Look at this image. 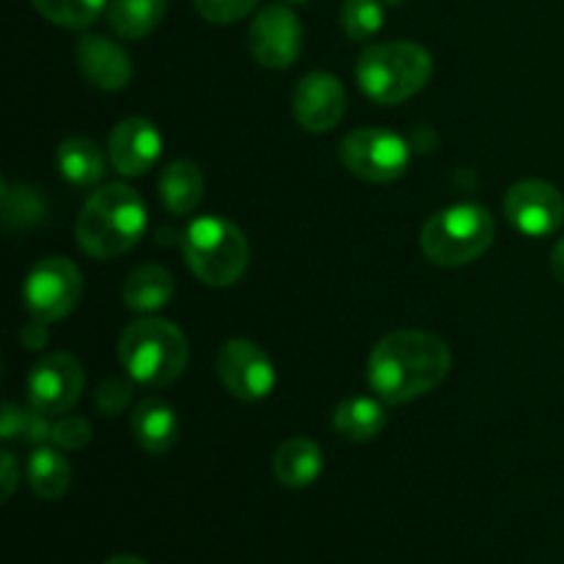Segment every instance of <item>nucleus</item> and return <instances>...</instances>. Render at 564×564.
Wrapping results in <instances>:
<instances>
[{
  "label": "nucleus",
  "mask_w": 564,
  "mask_h": 564,
  "mask_svg": "<svg viewBox=\"0 0 564 564\" xmlns=\"http://www.w3.org/2000/svg\"><path fill=\"white\" fill-rule=\"evenodd\" d=\"M452 352L441 336L427 330H394L369 352V389L389 405H405L430 394L446 380Z\"/></svg>",
  "instance_id": "obj_1"
},
{
  "label": "nucleus",
  "mask_w": 564,
  "mask_h": 564,
  "mask_svg": "<svg viewBox=\"0 0 564 564\" xmlns=\"http://www.w3.org/2000/svg\"><path fill=\"white\" fill-rule=\"evenodd\" d=\"M47 323H39V319H33L31 325H25L22 328V345L28 347V350H39V347L47 345V328H44Z\"/></svg>",
  "instance_id": "obj_31"
},
{
  "label": "nucleus",
  "mask_w": 564,
  "mask_h": 564,
  "mask_svg": "<svg viewBox=\"0 0 564 564\" xmlns=\"http://www.w3.org/2000/svg\"><path fill=\"white\" fill-rule=\"evenodd\" d=\"M248 50L264 69H286L303 50L301 20L286 6H264L248 28Z\"/></svg>",
  "instance_id": "obj_11"
},
{
  "label": "nucleus",
  "mask_w": 564,
  "mask_h": 564,
  "mask_svg": "<svg viewBox=\"0 0 564 564\" xmlns=\"http://www.w3.org/2000/svg\"><path fill=\"white\" fill-rule=\"evenodd\" d=\"M433 75V58L416 42L372 44L356 66L358 86L380 105H397L422 91Z\"/></svg>",
  "instance_id": "obj_3"
},
{
  "label": "nucleus",
  "mask_w": 564,
  "mask_h": 564,
  "mask_svg": "<svg viewBox=\"0 0 564 564\" xmlns=\"http://www.w3.org/2000/svg\"><path fill=\"white\" fill-rule=\"evenodd\" d=\"M31 3L36 6L44 20L61 28H72V31L88 28L108 9V0H31Z\"/></svg>",
  "instance_id": "obj_24"
},
{
  "label": "nucleus",
  "mask_w": 564,
  "mask_h": 564,
  "mask_svg": "<svg viewBox=\"0 0 564 564\" xmlns=\"http://www.w3.org/2000/svg\"><path fill=\"white\" fill-rule=\"evenodd\" d=\"M83 297V273L64 257H47L28 273L22 301L39 323H58L75 312Z\"/></svg>",
  "instance_id": "obj_8"
},
{
  "label": "nucleus",
  "mask_w": 564,
  "mask_h": 564,
  "mask_svg": "<svg viewBox=\"0 0 564 564\" xmlns=\"http://www.w3.org/2000/svg\"><path fill=\"white\" fill-rule=\"evenodd\" d=\"M334 427L345 441H372L383 433L386 427V405L383 400H372V397H350V400L339 402L334 411Z\"/></svg>",
  "instance_id": "obj_20"
},
{
  "label": "nucleus",
  "mask_w": 564,
  "mask_h": 564,
  "mask_svg": "<svg viewBox=\"0 0 564 564\" xmlns=\"http://www.w3.org/2000/svg\"><path fill=\"white\" fill-rule=\"evenodd\" d=\"M3 499H9L11 494H14V488H17V460H14V455H11V452H3Z\"/></svg>",
  "instance_id": "obj_32"
},
{
  "label": "nucleus",
  "mask_w": 564,
  "mask_h": 564,
  "mask_svg": "<svg viewBox=\"0 0 564 564\" xmlns=\"http://www.w3.org/2000/svg\"><path fill=\"white\" fill-rule=\"evenodd\" d=\"M347 110V91L330 72H312L292 91V113L306 132H328Z\"/></svg>",
  "instance_id": "obj_13"
},
{
  "label": "nucleus",
  "mask_w": 564,
  "mask_h": 564,
  "mask_svg": "<svg viewBox=\"0 0 564 564\" xmlns=\"http://www.w3.org/2000/svg\"><path fill=\"white\" fill-rule=\"evenodd\" d=\"M147 229V204L127 185H105L91 193L77 215V242L94 259H116L132 251Z\"/></svg>",
  "instance_id": "obj_2"
},
{
  "label": "nucleus",
  "mask_w": 564,
  "mask_h": 564,
  "mask_svg": "<svg viewBox=\"0 0 564 564\" xmlns=\"http://www.w3.org/2000/svg\"><path fill=\"white\" fill-rule=\"evenodd\" d=\"M273 474L284 488H308L323 474V452L308 438H290L275 449Z\"/></svg>",
  "instance_id": "obj_17"
},
{
  "label": "nucleus",
  "mask_w": 564,
  "mask_h": 564,
  "mask_svg": "<svg viewBox=\"0 0 564 564\" xmlns=\"http://www.w3.org/2000/svg\"><path fill=\"white\" fill-rule=\"evenodd\" d=\"M53 441L61 449H83L91 441V424L75 413H64L53 424Z\"/></svg>",
  "instance_id": "obj_30"
},
{
  "label": "nucleus",
  "mask_w": 564,
  "mask_h": 564,
  "mask_svg": "<svg viewBox=\"0 0 564 564\" xmlns=\"http://www.w3.org/2000/svg\"><path fill=\"white\" fill-rule=\"evenodd\" d=\"M187 339L169 319H138L119 339L121 367L141 386H169L185 372Z\"/></svg>",
  "instance_id": "obj_4"
},
{
  "label": "nucleus",
  "mask_w": 564,
  "mask_h": 564,
  "mask_svg": "<svg viewBox=\"0 0 564 564\" xmlns=\"http://www.w3.org/2000/svg\"><path fill=\"white\" fill-rule=\"evenodd\" d=\"M182 253L191 273L207 286H231L248 270V240L231 220L204 215L182 235Z\"/></svg>",
  "instance_id": "obj_5"
},
{
  "label": "nucleus",
  "mask_w": 564,
  "mask_h": 564,
  "mask_svg": "<svg viewBox=\"0 0 564 564\" xmlns=\"http://www.w3.org/2000/svg\"><path fill=\"white\" fill-rule=\"evenodd\" d=\"M505 213L512 229L527 237H549L564 224V198L551 182L523 180L505 196Z\"/></svg>",
  "instance_id": "obj_12"
},
{
  "label": "nucleus",
  "mask_w": 564,
  "mask_h": 564,
  "mask_svg": "<svg viewBox=\"0 0 564 564\" xmlns=\"http://www.w3.org/2000/svg\"><path fill=\"white\" fill-rule=\"evenodd\" d=\"M218 378L231 397L257 402L273 391L275 369L257 341L231 339L218 352Z\"/></svg>",
  "instance_id": "obj_10"
},
{
  "label": "nucleus",
  "mask_w": 564,
  "mask_h": 564,
  "mask_svg": "<svg viewBox=\"0 0 564 564\" xmlns=\"http://www.w3.org/2000/svg\"><path fill=\"white\" fill-rule=\"evenodd\" d=\"M160 202L171 215H187L198 207L204 196V174L191 160H174L160 174Z\"/></svg>",
  "instance_id": "obj_19"
},
{
  "label": "nucleus",
  "mask_w": 564,
  "mask_h": 564,
  "mask_svg": "<svg viewBox=\"0 0 564 564\" xmlns=\"http://www.w3.org/2000/svg\"><path fill=\"white\" fill-rule=\"evenodd\" d=\"M169 0H110L108 22L121 39H143L163 22Z\"/></svg>",
  "instance_id": "obj_23"
},
{
  "label": "nucleus",
  "mask_w": 564,
  "mask_h": 564,
  "mask_svg": "<svg viewBox=\"0 0 564 564\" xmlns=\"http://www.w3.org/2000/svg\"><path fill=\"white\" fill-rule=\"evenodd\" d=\"M44 215L42 198L31 187H14L11 191L3 182V224L9 231L28 229V226L39 224Z\"/></svg>",
  "instance_id": "obj_26"
},
{
  "label": "nucleus",
  "mask_w": 564,
  "mask_h": 564,
  "mask_svg": "<svg viewBox=\"0 0 564 564\" xmlns=\"http://www.w3.org/2000/svg\"><path fill=\"white\" fill-rule=\"evenodd\" d=\"M50 416L39 411H22V408L6 402L3 405V422H0V435L3 441H22V444H42V441L53 438V427L47 422Z\"/></svg>",
  "instance_id": "obj_25"
},
{
  "label": "nucleus",
  "mask_w": 564,
  "mask_h": 564,
  "mask_svg": "<svg viewBox=\"0 0 564 564\" xmlns=\"http://www.w3.org/2000/svg\"><path fill=\"white\" fill-rule=\"evenodd\" d=\"M77 66L83 77L102 91H121L132 80L130 55L99 33H88L77 42Z\"/></svg>",
  "instance_id": "obj_15"
},
{
  "label": "nucleus",
  "mask_w": 564,
  "mask_h": 564,
  "mask_svg": "<svg viewBox=\"0 0 564 564\" xmlns=\"http://www.w3.org/2000/svg\"><path fill=\"white\" fill-rule=\"evenodd\" d=\"M284 3H306V0H284Z\"/></svg>",
  "instance_id": "obj_36"
},
{
  "label": "nucleus",
  "mask_w": 564,
  "mask_h": 564,
  "mask_svg": "<svg viewBox=\"0 0 564 564\" xmlns=\"http://www.w3.org/2000/svg\"><path fill=\"white\" fill-rule=\"evenodd\" d=\"M160 152H163L160 130L149 119H141V116H130V119L119 121L108 138L110 165L121 176L147 174L160 160Z\"/></svg>",
  "instance_id": "obj_14"
},
{
  "label": "nucleus",
  "mask_w": 564,
  "mask_h": 564,
  "mask_svg": "<svg viewBox=\"0 0 564 564\" xmlns=\"http://www.w3.org/2000/svg\"><path fill=\"white\" fill-rule=\"evenodd\" d=\"M496 240V224L490 213L479 204H455L438 209L424 224L422 251L441 268H463L482 257Z\"/></svg>",
  "instance_id": "obj_6"
},
{
  "label": "nucleus",
  "mask_w": 564,
  "mask_h": 564,
  "mask_svg": "<svg viewBox=\"0 0 564 564\" xmlns=\"http://www.w3.org/2000/svg\"><path fill=\"white\" fill-rule=\"evenodd\" d=\"M551 273H554L556 281H562L564 284V237L556 242L554 251H551Z\"/></svg>",
  "instance_id": "obj_33"
},
{
  "label": "nucleus",
  "mask_w": 564,
  "mask_h": 564,
  "mask_svg": "<svg viewBox=\"0 0 564 564\" xmlns=\"http://www.w3.org/2000/svg\"><path fill=\"white\" fill-rule=\"evenodd\" d=\"M259 0H193L198 14L215 25H231L257 9Z\"/></svg>",
  "instance_id": "obj_28"
},
{
  "label": "nucleus",
  "mask_w": 564,
  "mask_h": 564,
  "mask_svg": "<svg viewBox=\"0 0 564 564\" xmlns=\"http://www.w3.org/2000/svg\"><path fill=\"white\" fill-rule=\"evenodd\" d=\"M28 482L31 490L44 501H55L69 490L72 466L53 446H36L28 457Z\"/></svg>",
  "instance_id": "obj_22"
},
{
  "label": "nucleus",
  "mask_w": 564,
  "mask_h": 564,
  "mask_svg": "<svg viewBox=\"0 0 564 564\" xmlns=\"http://www.w3.org/2000/svg\"><path fill=\"white\" fill-rule=\"evenodd\" d=\"M341 163L358 180L389 185L411 165V147L405 138L383 127H361L347 132L341 141Z\"/></svg>",
  "instance_id": "obj_7"
},
{
  "label": "nucleus",
  "mask_w": 564,
  "mask_h": 564,
  "mask_svg": "<svg viewBox=\"0 0 564 564\" xmlns=\"http://www.w3.org/2000/svg\"><path fill=\"white\" fill-rule=\"evenodd\" d=\"M341 28L356 42H367L383 28V3L380 0H345Z\"/></svg>",
  "instance_id": "obj_27"
},
{
  "label": "nucleus",
  "mask_w": 564,
  "mask_h": 564,
  "mask_svg": "<svg viewBox=\"0 0 564 564\" xmlns=\"http://www.w3.org/2000/svg\"><path fill=\"white\" fill-rule=\"evenodd\" d=\"M130 430L141 449H147L149 455H165L180 438V419L169 402L149 397L132 411Z\"/></svg>",
  "instance_id": "obj_16"
},
{
  "label": "nucleus",
  "mask_w": 564,
  "mask_h": 564,
  "mask_svg": "<svg viewBox=\"0 0 564 564\" xmlns=\"http://www.w3.org/2000/svg\"><path fill=\"white\" fill-rule=\"evenodd\" d=\"M55 160L61 176L75 187H94L105 176V154L91 138H66Z\"/></svg>",
  "instance_id": "obj_21"
},
{
  "label": "nucleus",
  "mask_w": 564,
  "mask_h": 564,
  "mask_svg": "<svg viewBox=\"0 0 564 564\" xmlns=\"http://www.w3.org/2000/svg\"><path fill=\"white\" fill-rule=\"evenodd\" d=\"M105 564H149V562H143L141 556H130V554H119V556H110L108 562Z\"/></svg>",
  "instance_id": "obj_34"
},
{
  "label": "nucleus",
  "mask_w": 564,
  "mask_h": 564,
  "mask_svg": "<svg viewBox=\"0 0 564 564\" xmlns=\"http://www.w3.org/2000/svg\"><path fill=\"white\" fill-rule=\"evenodd\" d=\"M83 383H86V375L75 356L47 352L28 375V402L33 411L58 419L69 413L80 400Z\"/></svg>",
  "instance_id": "obj_9"
},
{
  "label": "nucleus",
  "mask_w": 564,
  "mask_h": 564,
  "mask_svg": "<svg viewBox=\"0 0 564 564\" xmlns=\"http://www.w3.org/2000/svg\"><path fill=\"white\" fill-rule=\"evenodd\" d=\"M386 3H389V6H402V3H405V0H386Z\"/></svg>",
  "instance_id": "obj_35"
},
{
  "label": "nucleus",
  "mask_w": 564,
  "mask_h": 564,
  "mask_svg": "<svg viewBox=\"0 0 564 564\" xmlns=\"http://www.w3.org/2000/svg\"><path fill=\"white\" fill-rule=\"evenodd\" d=\"M121 295H124L127 308L152 314L169 306V301L174 297V275L160 264H141L127 275Z\"/></svg>",
  "instance_id": "obj_18"
},
{
  "label": "nucleus",
  "mask_w": 564,
  "mask_h": 564,
  "mask_svg": "<svg viewBox=\"0 0 564 564\" xmlns=\"http://www.w3.org/2000/svg\"><path fill=\"white\" fill-rule=\"evenodd\" d=\"M132 400V383L124 378H110L105 380L102 386L94 394V402H97V411L102 416H119V413L127 411Z\"/></svg>",
  "instance_id": "obj_29"
}]
</instances>
